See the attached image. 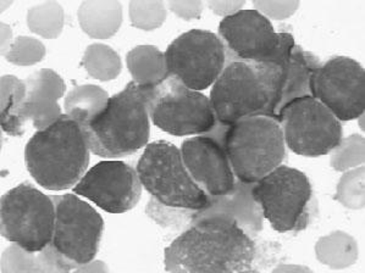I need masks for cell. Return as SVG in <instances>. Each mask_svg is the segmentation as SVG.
<instances>
[{"mask_svg": "<svg viewBox=\"0 0 365 273\" xmlns=\"http://www.w3.org/2000/svg\"><path fill=\"white\" fill-rule=\"evenodd\" d=\"M257 249L253 239L231 218L208 216L192 222L188 230L165 249L169 272L229 273L252 271Z\"/></svg>", "mask_w": 365, "mask_h": 273, "instance_id": "obj_1", "label": "cell"}, {"mask_svg": "<svg viewBox=\"0 0 365 273\" xmlns=\"http://www.w3.org/2000/svg\"><path fill=\"white\" fill-rule=\"evenodd\" d=\"M137 173L152 196L147 215L160 226L188 227L195 213L208 204L209 196L188 173L181 151L169 141L147 145L137 164Z\"/></svg>", "mask_w": 365, "mask_h": 273, "instance_id": "obj_2", "label": "cell"}, {"mask_svg": "<svg viewBox=\"0 0 365 273\" xmlns=\"http://www.w3.org/2000/svg\"><path fill=\"white\" fill-rule=\"evenodd\" d=\"M281 70L274 63H227L210 92L217 122L231 126L253 116L274 119Z\"/></svg>", "mask_w": 365, "mask_h": 273, "instance_id": "obj_3", "label": "cell"}, {"mask_svg": "<svg viewBox=\"0 0 365 273\" xmlns=\"http://www.w3.org/2000/svg\"><path fill=\"white\" fill-rule=\"evenodd\" d=\"M27 170L49 191L76 186L90 164V148L80 124L66 114L44 131H37L25 148Z\"/></svg>", "mask_w": 365, "mask_h": 273, "instance_id": "obj_4", "label": "cell"}, {"mask_svg": "<svg viewBox=\"0 0 365 273\" xmlns=\"http://www.w3.org/2000/svg\"><path fill=\"white\" fill-rule=\"evenodd\" d=\"M152 90L130 82L123 92L109 99L103 114L81 127L92 153L102 158H123L147 145Z\"/></svg>", "mask_w": 365, "mask_h": 273, "instance_id": "obj_5", "label": "cell"}, {"mask_svg": "<svg viewBox=\"0 0 365 273\" xmlns=\"http://www.w3.org/2000/svg\"><path fill=\"white\" fill-rule=\"evenodd\" d=\"M56 225L49 245L37 255L39 272H68L93 260L104 222L96 210L73 194L53 196Z\"/></svg>", "mask_w": 365, "mask_h": 273, "instance_id": "obj_6", "label": "cell"}, {"mask_svg": "<svg viewBox=\"0 0 365 273\" xmlns=\"http://www.w3.org/2000/svg\"><path fill=\"white\" fill-rule=\"evenodd\" d=\"M208 136L220 141L235 176L246 183H257L282 165L286 143L279 121L269 116H253L231 126L217 121Z\"/></svg>", "mask_w": 365, "mask_h": 273, "instance_id": "obj_7", "label": "cell"}, {"mask_svg": "<svg viewBox=\"0 0 365 273\" xmlns=\"http://www.w3.org/2000/svg\"><path fill=\"white\" fill-rule=\"evenodd\" d=\"M253 196L264 218L280 233L306 230L317 205L308 177L282 165L255 184Z\"/></svg>", "mask_w": 365, "mask_h": 273, "instance_id": "obj_8", "label": "cell"}, {"mask_svg": "<svg viewBox=\"0 0 365 273\" xmlns=\"http://www.w3.org/2000/svg\"><path fill=\"white\" fill-rule=\"evenodd\" d=\"M219 38L227 63L282 64L296 46L292 34L276 32L272 22L255 9L225 17L219 25Z\"/></svg>", "mask_w": 365, "mask_h": 273, "instance_id": "obj_9", "label": "cell"}, {"mask_svg": "<svg viewBox=\"0 0 365 273\" xmlns=\"http://www.w3.org/2000/svg\"><path fill=\"white\" fill-rule=\"evenodd\" d=\"M56 204L32 184L22 183L1 198V235L32 252H42L53 238Z\"/></svg>", "mask_w": 365, "mask_h": 273, "instance_id": "obj_10", "label": "cell"}, {"mask_svg": "<svg viewBox=\"0 0 365 273\" xmlns=\"http://www.w3.org/2000/svg\"><path fill=\"white\" fill-rule=\"evenodd\" d=\"M148 110L153 124L173 136L207 134L217 126L210 99L174 76L153 88Z\"/></svg>", "mask_w": 365, "mask_h": 273, "instance_id": "obj_11", "label": "cell"}, {"mask_svg": "<svg viewBox=\"0 0 365 273\" xmlns=\"http://www.w3.org/2000/svg\"><path fill=\"white\" fill-rule=\"evenodd\" d=\"M284 143L293 153L318 158L335 149L342 139V126L323 102L303 97L287 104L277 116Z\"/></svg>", "mask_w": 365, "mask_h": 273, "instance_id": "obj_12", "label": "cell"}, {"mask_svg": "<svg viewBox=\"0 0 365 273\" xmlns=\"http://www.w3.org/2000/svg\"><path fill=\"white\" fill-rule=\"evenodd\" d=\"M165 59L170 76L193 90L214 85L227 63L219 36L203 30L181 34L168 48Z\"/></svg>", "mask_w": 365, "mask_h": 273, "instance_id": "obj_13", "label": "cell"}, {"mask_svg": "<svg viewBox=\"0 0 365 273\" xmlns=\"http://www.w3.org/2000/svg\"><path fill=\"white\" fill-rule=\"evenodd\" d=\"M314 98L339 121L358 119L365 110L364 68L347 56L327 60L315 75Z\"/></svg>", "mask_w": 365, "mask_h": 273, "instance_id": "obj_14", "label": "cell"}, {"mask_svg": "<svg viewBox=\"0 0 365 273\" xmlns=\"http://www.w3.org/2000/svg\"><path fill=\"white\" fill-rule=\"evenodd\" d=\"M106 213H123L133 209L142 196L137 170L123 161H103L92 167L73 188Z\"/></svg>", "mask_w": 365, "mask_h": 273, "instance_id": "obj_15", "label": "cell"}, {"mask_svg": "<svg viewBox=\"0 0 365 273\" xmlns=\"http://www.w3.org/2000/svg\"><path fill=\"white\" fill-rule=\"evenodd\" d=\"M180 151L188 173L207 196H222L234 189L236 176L224 146L215 138L208 134L188 138Z\"/></svg>", "mask_w": 365, "mask_h": 273, "instance_id": "obj_16", "label": "cell"}, {"mask_svg": "<svg viewBox=\"0 0 365 273\" xmlns=\"http://www.w3.org/2000/svg\"><path fill=\"white\" fill-rule=\"evenodd\" d=\"M255 183L236 181L232 191L219 196H209L208 204L193 215L192 222L208 216H224L234 220L250 237L263 230V210L253 196Z\"/></svg>", "mask_w": 365, "mask_h": 273, "instance_id": "obj_17", "label": "cell"}, {"mask_svg": "<svg viewBox=\"0 0 365 273\" xmlns=\"http://www.w3.org/2000/svg\"><path fill=\"white\" fill-rule=\"evenodd\" d=\"M320 65V60L313 53L298 46L293 47L289 58L281 64L280 87L274 110L276 121L281 110L293 100L303 97L314 98V78Z\"/></svg>", "mask_w": 365, "mask_h": 273, "instance_id": "obj_18", "label": "cell"}, {"mask_svg": "<svg viewBox=\"0 0 365 273\" xmlns=\"http://www.w3.org/2000/svg\"><path fill=\"white\" fill-rule=\"evenodd\" d=\"M82 31L96 39H108L118 33L123 23V5L115 0H90L78 8Z\"/></svg>", "mask_w": 365, "mask_h": 273, "instance_id": "obj_19", "label": "cell"}, {"mask_svg": "<svg viewBox=\"0 0 365 273\" xmlns=\"http://www.w3.org/2000/svg\"><path fill=\"white\" fill-rule=\"evenodd\" d=\"M128 68L133 82L140 87L155 88L170 76L165 54L153 46H138L128 51Z\"/></svg>", "mask_w": 365, "mask_h": 273, "instance_id": "obj_20", "label": "cell"}, {"mask_svg": "<svg viewBox=\"0 0 365 273\" xmlns=\"http://www.w3.org/2000/svg\"><path fill=\"white\" fill-rule=\"evenodd\" d=\"M1 128L11 136L25 133V117L22 109L27 99L25 81L15 76L1 77Z\"/></svg>", "mask_w": 365, "mask_h": 273, "instance_id": "obj_21", "label": "cell"}, {"mask_svg": "<svg viewBox=\"0 0 365 273\" xmlns=\"http://www.w3.org/2000/svg\"><path fill=\"white\" fill-rule=\"evenodd\" d=\"M109 95L99 85H80L68 92L65 99V111L68 117L85 127L103 114L109 102Z\"/></svg>", "mask_w": 365, "mask_h": 273, "instance_id": "obj_22", "label": "cell"}, {"mask_svg": "<svg viewBox=\"0 0 365 273\" xmlns=\"http://www.w3.org/2000/svg\"><path fill=\"white\" fill-rule=\"evenodd\" d=\"M358 255L356 239L342 230L322 237L315 244V256L319 262L332 269H347L356 264Z\"/></svg>", "mask_w": 365, "mask_h": 273, "instance_id": "obj_23", "label": "cell"}, {"mask_svg": "<svg viewBox=\"0 0 365 273\" xmlns=\"http://www.w3.org/2000/svg\"><path fill=\"white\" fill-rule=\"evenodd\" d=\"M82 65L91 77L99 81L108 82L119 76L123 63L119 54L106 44H91L85 51Z\"/></svg>", "mask_w": 365, "mask_h": 273, "instance_id": "obj_24", "label": "cell"}, {"mask_svg": "<svg viewBox=\"0 0 365 273\" xmlns=\"http://www.w3.org/2000/svg\"><path fill=\"white\" fill-rule=\"evenodd\" d=\"M64 9L56 1L34 5L27 13V26L31 32L46 39H54L63 32Z\"/></svg>", "mask_w": 365, "mask_h": 273, "instance_id": "obj_25", "label": "cell"}, {"mask_svg": "<svg viewBox=\"0 0 365 273\" xmlns=\"http://www.w3.org/2000/svg\"><path fill=\"white\" fill-rule=\"evenodd\" d=\"M364 167H356L349 170L341 177L337 184L336 199L344 208L352 210L364 209Z\"/></svg>", "mask_w": 365, "mask_h": 273, "instance_id": "obj_26", "label": "cell"}, {"mask_svg": "<svg viewBox=\"0 0 365 273\" xmlns=\"http://www.w3.org/2000/svg\"><path fill=\"white\" fill-rule=\"evenodd\" d=\"M365 139L359 134L342 138L340 144L334 149L331 166L335 171L344 172L359 167L364 164Z\"/></svg>", "mask_w": 365, "mask_h": 273, "instance_id": "obj_27", "label": "cell"}, {"mask_svg": "<svg viewBox=\"0 0 365 273\" xmlns=\"http://www.w3.org/2000/svg\"><path fill=\"white\" fill-rule=\"evenodd\" d=\"M22 115L26 121H32L37 131H44L56 124L63 114L61 107L54 99L32 97L26 99Z\"/></svg>", "mask_w": 365, "mask_h": 273, "instance_id": "obj_28", "label": "cell"}, {"mask_svg": "<svg viewBox=\"0 0 365 273\" xmlns=\"http://www.w3.org/2000/svg\"><path fill=\"white\" fill-rule=\"evenodd\" d=\"M128 15L132 26L138 30L153 31L165 22L166 8L163 1H131Z\"/></svg>", "mask_w": 365, "mask_h": 273, "instance_id": "obj_29", "label": "cell"}, {"mask_svg": "<svg viewBox=\"0 0 365 273\" xmlns=\"http://www.w3.org/2000/svg\"><path fill=\"white\" fill-rule=\"evenodd\" d=\"M27 88V98L39 97V98L54 99L59 100L64 95L65 87L63 78L49 68H43L38 73L31 75L25 81Z\"/></svg>", "mask_w": 365, "mask_h": 273, "instance_id": "obj_30", "label": "cell"}, {"mask_svg": "<svg viewBox=\"0 0 365 273\" xmlns=\"http://www.w3.org/2000/svg\"><path fill=\"white\" fill-rule=\"evenodd\" d=\"M46 56V47L38 39L32 37H17L10 46L5 58L9 63L19 66H31L41 63Z\"/></svg>", "mask_w": 365, "mask_h": 273, "instance_id": "obj_31", "label": "cell"}, {"mask_svg": "<svg viewBox=\"0 0 365 273\" xmlns=\"http://www.w3.org/2000/svg\"><path fill=\"white\" fill-rule=\"evenodd\" d=\"M1 272H39L37 256L17 244H11L1 254Z\"/></svg>", "mask_w": 365, "mask_h": 273, "instance_id": "obj_32", "label": "cell"}, {"mask_svg": "<svg viewBox=\"0 0 365 273\" xmlns=\"http://www.w3.org/2000/svg\"><path fill=\"white\" fill-rule=\"evenodd\" d=\"M255 10L262 14L267 18H272L276 21L284 20L292 16L297 11L299 1L291 0V1H255Z\"/></svg>", "mask_w": 365, "mask_h": 273, "instance_id": "obj_33", "label": "cell"}, {"mask_svg": "<svg viewBox=\"0 0 365 273\" xmlns=\"http://www.w3.org/2000/svg\"><path fill=\"white\" fill-rule=\"evenodd\" d=\"M171 11L186 21L198 20L203 13V3L200 0H183V1H169Z\"/></svg>", "mask_w": 365, "mask_h": 273, "instance_id": "obj_34", "label": "cell"}, {"mask_svg": "<svg viewBox=\"0 0 365 273\" xmlns=\"http://www.w3.org/2000/svg\"><path fill=\"white\" fill-rule=\"evenodd\" d=\"M246 1H236V0H212L208 1V6L212 13L217 14L219 16L229 17L231 15L237 14L242 10Z\"/></svg>", "mask_w": 365, "mask_h": 273, "instance_id": "obj_35", "label": "cell"}, {"mask_svg": "<svg viewBox=\"0 0 365 273\" xmlns=\"http://www.w3.org/2000/svg\"><path fill=\"white\" fill-rule=\"evenodd\" d=\"M109 269L103 261H90L88 264L77 267L76 272H108Z\"/></svg>", "mask_w": 365, "mask_h": 273, "instance_id": "obj_36", "label": "cell"}, {"mask_svg": "<svg viewBox=\"0 0 365 273\" xmlns=\"http://www.w3.org/2000/svg\"><path fill=\"white\" fill-rule=\"evenodd\" d=\"M13 42V31L10 28V26L1 23V53H3V55L8 53Z\"/></svg>", "mask_w": 365, "mask_h": 273, "instance_id": "obj_37", "label": "cell"}, {"mask_svg": "<svg viewBox=\"0 0 365 273\" xmlns=\"http://www.w3.org/2000/svg\"><path fill=\"white\" fill-rule=\"evenodd\" d=\"M274 272H312V269L306 266H299V264H280L279 267L274 269Z\"/></svg>", "mask_w": 365, "mask_h": 273, "instance_id": "obj_38", "label": "cell"}, {"mask_svg": "<svg viewBox=\"0 0 365 273\" xmlns=\"http://www.w3.org/2000/svg\"><path fill=\"white\" fill-rule=\"evenodd\" d=\"M358 124H359V127H361V131H364V114H361V115L358 117Z\"/></svg>", "mask_w": 365, "mask_h": 273, "instance_id": "obj_39", "label": "cell"}]
</instances>
